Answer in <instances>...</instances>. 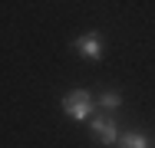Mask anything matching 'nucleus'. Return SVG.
<instances>
[{
    "instance_id": "nucleus-2",
    "label": "nucleus",
    "mask_w": 155,
    "mask_h": 148,
    "mask_svg": "<svg viewBox=\"0 0 155 148\" xmlns=\"http://www.w3.org/2000/svg\"><path fill=\"white\" fill-rule=\"evenodd\" d=\"M73 50H76L83 59H99V56H102V50H106V43H102V33L89 30V33L76 36V40H73Z\"/></svg>"
},
{
    "instance_id": "nucleus-4",
    "label": "nucleus",
    "mask_w": 155,
    "mask_h": 148,
    "mask_svg": "<svg viewBox=\"0 0 155 148\" xmlns=\"http://www.w3.org/2000/svg\"><path fill=\"white\" fill-rule=\"evenodd\" d=\"M116 145L119 148H149V138H145L142 132H122Z\"/></svg>"
},
{
    "instance_id": "nucleus-3",
    "label": "nucleus",
    "mask_w": 155,
    "mask_h": 148,
    "mask_svg": "<svg viewBox=\"0 0 155 148\" xmlns=\"http://www.w3.org/2000/svg\"><path fill=\"white\" fill-rule=\"evenodd\" d=\"M89 125H93V135H96L99 145H116L119 142V128H116L112 115H93Z\"/></svg>"
},
{
    "instance_id": "nucleus-5",
    "label": "nucleus",
    "mask_w": 155,
    "mask_h": 148,
    "mask_svg": "<svg viewBox=\"0 0 155 148\" xmlns=\"http://www.w3.org/2000/svg\"><path fill=\"white\" fill-rule=\"evenodd\" d=\"M96 105H99V109H102V112H116V109H119V105H122V95H119V92H112V89H109V92H102V95H99V99H96Z\"/></svg>"
},
{
    "instance_id": "nucleus-1",
    "label": "nucleus",
    "mask_w": 155,
    "mask_h": 148,
    "mask_svg": "<svg viewBox=\"0 0 155 148\" xmlns=\"http://www.w3.org/2000/svg\"><path fill=\"white\" fill-rule=\"evenodd\" d=\"M93 109H96V99L86 92V89H73V92L63 95V112L69 118H76V122L93 118Z\"/></svg>"
}]
</instances>
